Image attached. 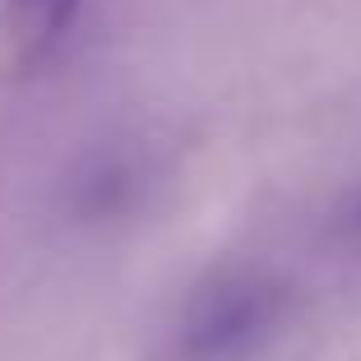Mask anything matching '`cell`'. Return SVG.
<instances>
[{
  "mask_svg": "<svg viewBox=\"0 0 361 361\" xmlns=\"http://www.w3.org/2000/svg\"><path fill=\"white\" fill-rule=\"evenodd\" d=\"M287 310L292 292L274 274H223L185 310V324L176 334L180 361H250L283 329Z\"/></svg>",
  "mask_w": 361,
  "mask_h": 361,
  "instance_id": "6da1fadb",
  "label": "cell"
},
{
  "mask_svg": "<svg viewBox=\"0 0 361 361\" xmlns=\"http://www.w3.org/2000/svg\"><path fill=\"white\" fill-rule=\"evenodd\" d=\"M334 236H338L343 245H352V250H361V185L343 200L338 218H334Z\"/></svg>",
  "mask_w": 361,
  "mask_h": 361,
  "instance_id": "3957f363",
  "label": "cell"
},
{
  "mask_svg": "<svg viewBox=\"0 0 361 361\" xmlns=\"http://www.w3.org/2000/svg\"><path fill=\"white\" fill-rule=\"evenodd\" d=\"M79 0H5V28L23 56H42L70 28Z\"/></svg>",
  "mask_w": 361,
  "mask_h": 361,
  "instance_id": "7a4b0ae2",
  "label": "cell"
}]
</instances>
